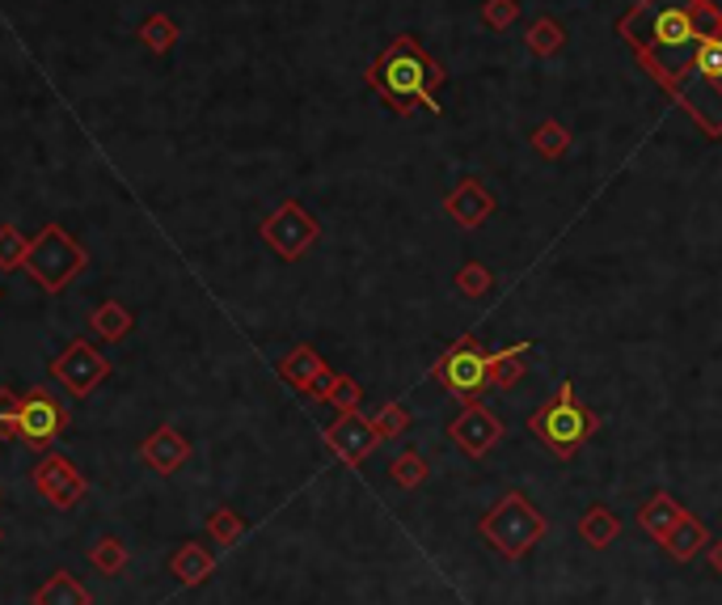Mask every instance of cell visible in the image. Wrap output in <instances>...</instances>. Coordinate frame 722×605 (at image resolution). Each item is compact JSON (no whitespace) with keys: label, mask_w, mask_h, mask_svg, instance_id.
Masks as SVG:
<instances>
[{"label":"cell","mask_w":722,"mask_h":605,"mask_svg":"<svg viewBox=\"0 0 722 605\" xmlns=\"http://www.w3.org/2000/svg\"><path fill=\"white\" fill-rule=\"evenodd\" d=\"M664 550H668L676 563H693L701 550H710V529L701 525V517L689 513V517H685V521L676 525L668 538H664Z\"/></svg>","instance_id":"obj_17"},{"label":"cell","mask_w":722,"mask_h":605,"mask_svg":"<svg viewBox=\"0 0 722 605\" xmlns=\"http://www.w3.org/2000/svg\"><path fill=\"white\" fill-rule=\"evenodd\" d=\"M140 38H144V47H148V52L160 55V52H169V47L178 43V26H174L165 13H153V18L140 26Z\"/></svg>","instance_id":"obj_27"},{"label":"cell","mask_w":722,"mask_h":605,"mask_svg":"<svg viewBox=\"0 0 722 605\" xmlns=\"http://www.w3.org/2000/svg\"><path fill=\"white\" fill-rule=\"evenodd\" d=\"M190 458V440L178 428H157L153 437L140 444V462L157 474H174Z\"/></svg>","instance_id":"obj_15"},{"label":"cell","mask_w":722,"mask_h":605,"mask_svg":"<svg viewBox=\"0 0 722 605\" xmlns=\"http://www.w3.org/2000/svg\"><path fill=\"white\" fill-rule=\"evenodd\" d=\"M490 208H495V204H490V195L481 191L478 183H460V187H456V195L448 199V212H453V217L460 220L465 229L481 224V220L490 217Z\"/></svg>","instance_id":"obj_20"},{"label":"cell","mask_w":722,"mask_h":605,"mask_svg":"<svg viewBox=\"0 0 722 605\" xmlns=\"http://www.w3.org/2000/svg\"><path fill=\"white\" fill-rule=\"evenodd\" d=\"M490 284H495V275L486 272L481 263H465V267L456 272V293H460V297H474V301H478L481 293H490Z\"/></svg>","instance_id":"obj_30"},{"label":"cell","mask_w":722,"mask_h":605,"mask_svg":"<svg viewBox=\"0 0 722 605\" xmlns=\"http://www.w3.org/2000/svg\"><path fill=\"white\" fill-rule=\"evenodd\" d=\"M533 52H558L562 47V26L558 22H536L533 34H529Z\"/></svg>","instance_id":"obj_33"},{"label":"cell","mask_w":722,"mask_h":605,"mask_svg":"<svg viewBox=\"0 0 722 605\" xmlns=\"http://www.w3.org/2000/svg\"><path fill=\"white\" fill-rule=\"evenodd\" d=\"M376 432H380V440L398 437V432H406V424H410V415L401 411L398 403H389V407H380V415L373 419Z\"/></svg>","instance_id":"obj_32"},{"label":"cell","mask_w":722,"mask_h":605,"mask_svg":"<svg viewBox=\"0 0 722 605\" xmlns=\"http://www.w3.org/2000/svg\"><path fill=\"white\" fill-rule=\"evenodd\" d=\"M34 605H89V593H85L68 572H55V576L34 593Z\"/></svg>","instance_id":"obj_23"},{"label":"cell","mask_w":722,"mask_h":605,"mask_svg":"<svg viewBox=\"0 0 722 605\" xmlns=\"http://www.w3.org/2000/svg\"><path fill=\"white\" fill-rule=\"evenodd\" d=\"M600 428V419L579 403V394H575V385L562 382L558 394L545 403V407H536L533 415H529V432H533L554 458H575L584 444L591 440V432Z\"/></svg>","instance_id":"obj_4"},{"label":"cell","mask_w":722,"mask_h":605,"mask_svg":"<svg viewBox=\"0 0 722 605\" xmlns=\"http://www.w3.org/2000/svg\"><path fill=\"white\" fill-rule=\"evenodd\" d=\"M685 517H689V508H685V504H680L676 495H668V492H655V495H651V499H646V504L638 508L642 534H651L655 542H664V538H668L671 529L685 521Z\"/></svg>","instance_id":"obj_16"},{"label":"cell","mask_w":722,"mask_h":605,"mask_svg":"<svg viewBox=\"0 0 722 605\" xmlns=\"http://www.w3.org/2000/svg\"><path fill=\"white\" fill-rule=\"evenodd\" d=\"M263 238H267V246L275 250L279 258H300L304 250L318 242V220L309 217L296 199H288V204L263 224Z\"/></svg>","instance_id":"obj_9"},{"label":"cell","mask_w":722,"mask_h":605,"mask_svg":"<svg viewBox=\"0 0 722 605\" xmlns=\"http://www.w3.org/2000/svg\"><path fill=\"white\" fill-rule=\"evenodd\" d=\"M30 242L18 224H0V272H18V267H26V254H30Z\"/></svg>","instance_id":"obj_24"},{"label":"cell","mask_w":722,"mask_h":605,"mask_svg":"<svg viewBox=\"0 0 722 605\" xmlns=\"http://www.w3.org/2000/svg\"><path fill=\"white\" fill-rule=\"evenodd\" d=\"M279 373H284V382L296 385L300 394H313V398H321L325 394V385H330V369H325V360L313 352V348H292L288 356H284V364H279Z\"/></svg>","instance_id":"obj_14"},{"label":"cell","mask_w":722,"mask_h":605,"mask_svg":"<svg viewBox=\"0 0 722 605\" xmlns=\"http://www.w3.org/2000/svg\"><path fill=\"white\" fill-rule=\"evenodd\" d=\"M376 440H380L376 424L373 419H364L359 411H343L330 428H325V444H330L347 466H359V462L376 449Z\"/></svg>","instance_id":"obj_13"},{"label":"cell","mask_w":722,"mask_h":605,"mask_svg":"<svg viewBox=\"0 0 722 605\" xmlns=\"http://www.w3.org/2000/svg\"><path fill=\"white\" fill-rule=\"evenodd\" d=\"M714 30H722V0H642L621 22V34L668 89H680L701 38Z\"/></svg>","instance_id":"obj_1"},{"label":"cell","mask_w":722,"mask_h":605,"mask_svg":"<svg viewBox=\"0 0 722 605\" xmlns=\"http://www.w3.org/2000/svg\"><path fill=\"white\" fill-rule=\"evenodd\" d=\"M524 352H529V339H520L515 348H503V352H490V385L495 389H511V385L524 377Z\"/></svg>","instance_id":"obj_22"},{"label":"cell","mask_w":722,"mask_h":605,"mask_svg":"<svg viewBox=\"0 0 722 605\" xmlns=\"http://www.w3.org/2000/svg\"><path fill=\"white\" fill-rule=\"evenodd\" d=\"M440 81H444V73L414 47V38H398L389 52L376 59V73H373V85L398 110H414L419 102L435 110L440 102H431V89Z\"/></svg>","instance_id":"obj_2"},{"label":"cell","mask_w":722,"mask_h":605,"mask_svg":"<svg viewBox=\"0 0 722 605\" xmlns=\"http://www.w3.org/2000/svg\"><path fill=\"white\" fill-rule=\"evenodd\" d=\"M706 559H710V572L722 580V538L719 542H710V550H706Z\"/></svg>","instance_id":"obj_36"},{"label":"cell","mask_w":722,"mask_h":605,"mask_svg":"<svg viewBox=\"0 0 722 605\" xmlns=\"http://www.w3.org/2000/svg\"><path fill=\"white\" fill-rule=\"evenodd\" d=\"M52 377H59L77 398H89V394L110 377V360L102 356V352H93V343L77 339L64 356L52 360Z\"/></svg>","instance_id":"obj_10"},{"label":"cell","mask_w":722,"mask_h":605,"mask_svg":"<svg viewBox=\"0 0 722 605\" xmlns=\"http://www.w3.org/2000/svg\"><path fill=\"white\" fill-rule=\"evenodd\" d=\"M511 18H515V0H495V4L486 9V22H490L495 30H503Z\"/></svg>","instance_id":"obj_35"},{"label":"cell","mask_w":722,"mask_h":605,"mask_svg":"<svg viewBox=\"0 0 722 605\" xmlns=\"http://www.w3.org/2000/svg\"><path fill=\"white\" fill-rule=\"evenodd\" d=\"M545 529H549V521L536 513L533 499H529L524 492H508L478 521V538L495 550L499 559L520 563V559L533 554V547L545 538Z\"/></svg>","instance_id":"obj_3"},{"label":"cell","mask_w":722,"mask_h":605,"mask_svg":"<svg viewBox=\"0 0 722 605\" xmlns=\"http://www.w3.org/2000/svg\"><path fill=\"white\" fill-rule=\"evenodd\" d=\"M431 377L469 407V403H478L481 389L490 385V352H481L478 343H474V334H465L456 348H448L444 356L435 360Z\"/></svg>","instance_id":"obj_7"},{"label":"cell","mask_w":722,"mask_h":605,"mask_svg":"<svg viewBox=\"0 0 722 605\" xmlns=\"http://www.w3.org/2000/svg\"><path fill=\"white\" fill-rule=\"evenodd\" d=\"M89 327H93L98 339L119 343V339H127V330H132V314H127V305L123 301H102L89 314Z\"/></svg>","instance_id":"obj_21"},{"label":"cell","mask_w":722,"mask_h":605,"mask_svg":"<svg viewBox=\"0 0 722 605\" xmlns=\"http://www.w3.org/2000/svg\"><path fill=\"white\" fill-rule=\"evenodd\" d=\"M169 572L182 580L187 588H195V584H203V580L215 572V559L212 550L203 547V542H187V547L174 550V559H169Z\"/></svg>","instance_id":"obj_18"},{"label":"cell","mask_w":722,"mask_h":605,"mask_svg":"<svg viewBox=\"0 0 722 605\" xmlns=\"http://www.w3.org/2000/svg\"><path fill=\"white\" fill-rule=\"evenodd\" d=\"M330 407H338V411H355L359 407V385L355 382H347V377H330V385H325V394H321Z\"/></svg>","instance_id":"obj_31"},{"label":"cell","mask_w":722,"mask_h":605,"mask_svg":"<svg viewBox=\"0 0 722 605\" xmlns=\"http://www.w3.org/2000/svg\"><path fill=\"white\" fill-rule=\"evenodd\" d=\"M85 263H89L85 246H80L68 229H59V224H47V229L30 242V254H26L30 279H34L38 288H47V293H64V288L85 272Z\"/></svg>","instance_id":"obj_6"},{"label":"cell","mask_w":722,"mask_h":605,"mask_svg":"<svg viewBox=\"0 0 722 605\" xmlns=\"http://www.w3.org/2000/svg\"><path fill=\"white\" fill-rule=\"evenodd\" d=\"M208 534H212V542H220V547H237L241 538H245V521H241L233 508H215L212 517H208Z\"/></svg>","instance_id":"obj_26"},{"label":"cell","mask_w":722,"mask_h":605,"mask_svg":"<svg viewBox=\"0 0 722 605\" xmlns=\"http://www.w3.org/2000/svg\"><path fill=\"white\" fill-rule=\"evenodd\" d=\"M536 148L541 153H562L566 148V132H562L558 123H541L536 128Z\"/></svg>","instance_id":"obj_34"},{"label":"cell","mask_w":722,"mask_h":605,"mask_svg":"<svg viewBox=\"0 0 722 605\" xmlns=\"http://www.w3.org/2000/svg\"><path fill=\"white\" fill-rule=\"evenodd\" d=\"M89 563H93L102 576H119V572L127 568V547H123L119 538H102V542L89 547Z\"/></svg>","instance_id":"obj_25"},{"label":"cell","mask_w":722,"mask_h":605,"mask_svg":"<svg viewBox=\"0 0 722 605\" xmlns=\"http://www.w3.org/2000/svg\"><path fill=\"white\" fill-rule=\"evenodd\" d=\"M676 98H680V107L689 110L710 136H719L722 132V30L701 38V47H697L693 64H689L685 81L676 89Z\"/></svg>","instance_id":"obj_5"},{"label":"cell","mask_w":722,"mask_h":605,"mask_svg":"<svg viewBox=\"0 0 722 605\" xmlns=\"http://www.w3.org/2000/svg\"><path fill=\"white\" fill-rule=\"evenodd\" d=\"M64 428H68V407L55 398L52 389H43V385L26 389V398H22V440L30 449L47 453Z\"/></svg>","instance_id":"obj_8"},{"label":"cell","mask_w":722,"mask_h":605,"mask_svg":"<svg viewBox=\"0 0 722 605\" xmlns=\"http://www.w3.org/2000/svg\"><path fill=\"white\" fill-rule=\"evenodd\" d=\"M0 440H4V444L22 440V398H18L9 385L0 389Z\"/></svg>","instance_id":"obj_28"},{"label":"cell","mask_w":722,"mask_h":605,"mask_svg":"<svg viewBox=\"0 0 722 605\" xmlns=\"http://www.w3.org/2000/svg\"><path fill=\"white\" fill-rule=\"evenodd\" d=\"M579 538L588 542L591 550H609L621 538V521L609 504H591L588 513L579 517Z\"/></svg>","instance_id":"obj_19"},{"label":"cell","mask_w":722,"mask_h":605,"mask_svg":"<svg viewBox=\"0 0 722 605\" xmlns=\"http://www.w3.org/2000/svg\"><path fill=\"white\" fill-rule=\"evenodd\" d=\"M389 474H393V483H398V487H410V492H414V487H423V483H427V462H423V458H419V453H401L398 462H393V466H389Z\"/></svg>","instance_id":"obj_29"},{"label":"cell","mask_w":722,"mask_h":605,"mask_svg":"<svg viewBox=\"0 0 722 605\" xmlns=\"http://www.w3.org/2000/svg\"><path fill=\"white\" fill-rule=\"evenodd\" d=\"M34 487H38V495H43L52 508H73L89 483H85V474H80L68 458L47 453V458L34 466Z\"/></svg>","instance_id":"obj_12"},{"label":"cell","mask_w":722,"mask_h":605,"mask_svg":"<svg viewBox=\"0 0 722 605\" xmlns=\"http://www.w3.org/2000/svg\"><path fill=\"white\" fill-rule=\"evenodd\" d=\"M448 437L456 440V449H460L465 458H486V453L503 440V424H499V415H490L486 407L469 403V407L448 424Z\"/></svg>","instance_id":"obj_11"}]
</instances>
